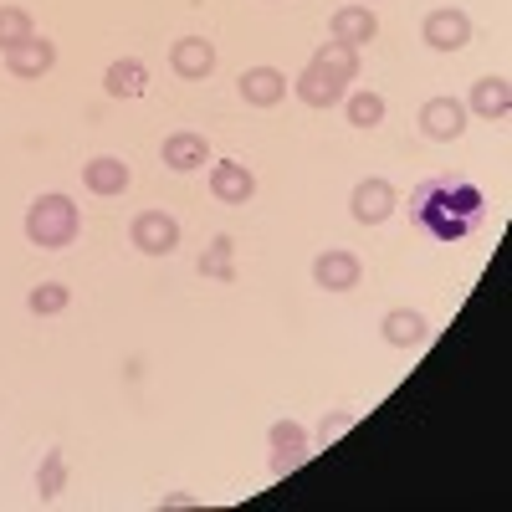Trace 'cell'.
<instances>
[{"label": "cell", "instance_id": "cell-1", "mask_svg": "<svg viewBox=\"0 0 512 512\" xmlns=\"http://www.w3.org/2000/svg\"><path fill=\"white\" fill-rule=\"evenodd\" d=\"M77 231H82V216H77V205L67 200V195H36L31 200V210H26V241L31 246H41V251H62V246H72L77 241Z\"/></svg>", "mask_w": 512, "mask_h": 512}, {"label": "cell", "instance_id": "cell-2", "mask_svg": "<svg viewBox=\"0 0 512 512\" xmlns=\"http://www.w3.org/2000/svg\"><path fill=\"white\" fill-rule=\"evenodd\" d=\"M128 241H134L144 256H169L180 246V221L164 216V210H139L134 226H128Z\"/></svg>", "mask_w": 512, "mask_h": 512}, {"label": "cell", "instance_id": "cell-3", "mask_svg": "<svg viewBox=\"0 0 512 512\" xmlns=\"http://www.w3.org/2000/svg\"><path fill=\"white\" fill-rule=\"evenodd\" d=\"M420 36H425V47H431V52H461L466 41H472V16L456 11V6H441V11L425 16Z\"/></svg>", "mask_w": 512, "mask_h": 512}, {"label": "cell", "instance_id": "cell-4", "mask_svg": "<svg viewBox=\"0 0 512 512\" xmlns=\"http://www.w3.org/2000/svg\"><path fill=\"white\" fill-rule=\"evenodd\" d=\"M395 205H400V195H395L390 180H359L354 195H349V210H354L359 226H384L395 216Z\"/></svg>", "mask_w": 512, "mask_h": 512}, {"label": "cell", "instance_id": "cell-5", "mask_svg": "<svg viewBox=\"0 0 512 512\" xmlns=\"http://www.w3.org/2000/svg\"><path fill=\"white\" fill-rule=\"evenodd\" d=\"M359 277H364V262H359L354 251H344V246H328L318 262H313V282L323 292H354Z\"/></svg>", "mask_w": 512, "mask_h": 512}, {"label": "cell", "instance_id": "cell-6", "mask_svg": "<svg viewBox=\"0 0 512 512\" xmlns=\"http://www.w3.org/2000/svg\"><path fill=\"white\" fill-rule=\"evenodd\" d=\"M420 134L436 139V144H451L466 134V108L456 98H425L420 103Z\"/></svg>", "mask_w": 512, "mask_h": 512}, {"label": "cell", "instance_id": "cell-7", "mask_svg": "<svg viewBox=\"0 0 512 512\" xmlns=\"http://www.w3.org/2000/svg\"><path fill=\"white\" fill-rule=\"evenodd\" d=\"M267 441H272V477H287L308 461V431L297 420H277L267 431Z\"/></svg>", "mask_w": 512, "mask_h": 512}, {"label": "cell", "instance_id": "cell-8", "mask_svg": "<svg viewBox=\"0 0 512 512\" xmlns=\"http://www.w3.org/2000/svg\"><path fill=\"white\" fill-rule=\"evenodd\" d=\"M292 93H297V103H308V108H333V103H344L349 98V82H338V77H328L318 62H308L303 72H297V82H292Z\"/></svg>", "mask_w": 512, "mask_h": 512}, {"label": "cell", "instance_id": "cell-9", "mask_svg": "<svg viewBox=\"0 0 512 512\" xmlns=\"http://www.w3.org/2000/svg\"><path fill=\"white\" fill-rule=\"evenodd\" d=\"M169 67H175L185 82H205L216 72V47H210L205 36H180L175 47H169Z\"/></svg>", "mask_w": 512, "mask_h": 512}, {"label": "cell", "instance_id": "cell-10", "mask_svg": "<svg viewBox=\"0 0 512 512\" xmlns=\"http://www.w3.org/2000/svg\"><path fill=\"white\" fill-rule=\"evenodd\" d=\"M210 195L221 205H246L256 195V175L236 159H221V164H210Z\"/></svg>", "mask_w": 512, "mask_h": 512}, {"label": "cell", "instance_id": "cell-11", "mask_svg": "<svg viewBox=\"0 0 512 512\" xmlns=\"http://www.w3.org/2000/svg\"><path fill=\"white\" fill-rule=\"evenodd\" d=\"M6 67H11V77H47V72L57 67V41H47V36H26L21 47L6 52Z\"/></svg>", "mask_w": 512, "mask_h": 512}, {"label": "cell", "instance_id": "cell-12", "mask_svg": "<svg viewBox=\"0 0 512 512\" xmlns=\"http://www.w3.org/2000/svg\"><path fill=\"white\" fill-rule=\"evenodd\" d=\"M379 333H384L390 349H420L425 338H431V323H425V313H415V308H390L384 323H379Z\"/></svg>", "mask_w": 512, "mask_h": 512}, {"label": "cell", "instance_id": "cell-13", "mask_svg": "<svg viewBox=\"0 0 512 512\" xmlns=\"http://www.w3.org/2000/svg\"><path fill=\"white\" fill-rule=\"evenodd\" d=\"M241 98L251 108H277L287 98V77L277 67H246L241 72Z\"/></svg>", "mask_w": 512, "mask_h": 512}, {"label": "cell", "instance_id": "cell-14", "mask_svg": "<svg viewBox=\"0 0 512 512\" xmlns=\"http://www.w3.org/2000/svg\"><path fill=\"white\" fill-rule=\"evenodd\" d=\"M379 36V16L369 6H338L333 11V41H344V47H364V41Z\"/></svg>", "mask_w": 512, "mask_h": 512}, {"label": "cell", "instance_id": "cell-15", "mask_svg": "<svg viewBox=\"0 0 512 512\" xmlns=\"http://www.w3.org/2000/svg\"><path fill=\"white\" fill-rule=\"evenodd\" d=\"M466 108H472L477 118H492V123L507 118V113H512V82H507V77H477Z\"/></svg>", "mask_w": 512, "mask_h": 512}, {"label": "cell", "instance_id": "cell-16", "mask_svg": "<svg viewBox=\"0 0 512 512\" xmlns=\"http://www.w3.org/2000/svg\"><path fill=\"white\" fill-rule=\"evenodd\" d=\"M205 159H210L205 134H190V128H180V134L164 139V164L175 169V175H190V169H200Z\"/></svg>", "mask_w": 512, "mask_h": 512}, {"label": "cell", "instance_id": "cell-17", "mask_svg": "<svg viewBox=\"0 0 512 512\" xmlns=\"http://www.w3.org/2000/svg\"><path fill=\"white\" fill-rule=\"evenodd\" d=\"M128 164L123 159H113V154H98L93 164H82V185H88L93 195H123L128 190Z\"/></svg>", "mask_w": 512, "mask_h": 512}, {"label": "cell", "instance_id": "cell-18", "mask_svg": "<svg viewBox=\"0 0 512 512\" xmlns=\"http://www.w3.org/2000/svg\"><path fill=\"white\" fill-rule=\"evenodd\" d=\"M103 88H108V98H144V88H149V72H144V62H134V57H123V62H113L108 72H103Z\"/></svg>", "mask_w": 512, "mask_h": 512}, {"label": "cell", "instance_id": "cell-19", "mask_svg": "<svg viewBox=\"0 0 512 512\" xmlns=\"http://www.w3.org/2000/svg\"><path fill=\"white\" fill-rule=\"evenodd\" d=\"M313 62H318L328 77H338V82H354V77H359V52L344 47V41H323V47L313 52Z\"/></svg>", "mask_w": 512, "mask_h": 512}, {"label": "cell", "instance_id": "cell-20", "mask_svg": "<svg viewBox=\"0 0 512 512\" xmlns=\"http://www.w3.org/2000/svg\"><path fill=\"white\" fill-rule=\"evenodd\" d=\"M62 487H67V456L47 451L36 466V492H41V502H52V497H62Z\"/></svg>", "mask_w": 512, "mask_h": 512}, {"label": "cell", "instance_id": "cell-21", "mask_svg": "<svg viewBox=\"0 0 512 512\" xmlns=\"http://www.w3.org/2000/svg\"><path fill=\"white\" fill-rule=\"evenodd\" d=\"M231 251H236V241L231 236H216L205 246V256H200V277H216V282H231L236 277V267H231Z\"/></svg>", "mask_w": 512, "mask_h": 512}, {"label": "cell", "instance_id": "cell-22", "mask_svg": "<svg viewBox=\"0 0 512 512\" xmlns=\"http://www.w3.org/2000/svg\"><path fill=\"white\" fill-rule=\"evenodd\" d=\"M72 303V287L67 282H41V287H31V297H26V308L36 313V318H52V313H62Z\"/></svg>", "mask_w": 512, "mask_h": 512}, {"label": "cell", "instance_id": "cell-23", "mask_svg": "<svg viewBox=\"0 0 512 512\" xmlns=\"http://www.w3.org/2000/svg\"><path fill=\"white\" fill-rule=\"evenodd\" d=\"M26 36H36V26H31V11H21V6H0V52L21 47Z\"/></svg>", "mask_w": 512, "mask_h": 512}, {"label": "cell", "instance_id": "cell-24", "mask_svg": "<svg viewBox=\"0 0 512 512\" xmlns=\"http://www.w3.org/2000/svg\"><path fill=\"white\" fill-rule=\"evenodd\" d=\"M344 113L354 128H379L384 123V98L379 93H349L344 98Z\"/></svg>", "mask_w": 512, "mask_h": 512}, {"label": "cell", "instance_id": "cell-25", "mask_svg": "<svg viewBox=\"0 0 512 512\" xmlns=\"http://www.w3.org/2000/svg\"><path fill=\"white\" fill-rule=\"evenodd\" d=\"M354 425H359V410H338V415H323V425H318V441H323V446H333V441L344 436V431H354Z\"/></svg>", "mask_w": 512, "mask_h": 512}, {"label": "cell", "instance_id": "cell-26", "mask_svg": "<svg viewBox=\"0 0 512 512\" xmlns=\"http://www.w3.org/2000/svg\"><path fill=\"white\" fill-rule=\"evenodd\" d=\"M159 507H195V497H185V492H175V497H164Z\"/></svg>", "mask_w": 512, "mask_h": 512}]
</instances>
